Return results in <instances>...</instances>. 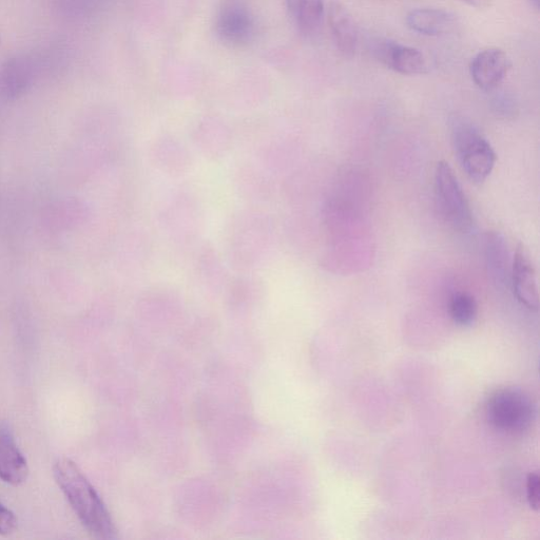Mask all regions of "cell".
I'll return each mask as SVG.
<instances>
[{
    "label": "cell",
    "mask_w": 540,
    "mask_h": 540,
    "mask_svg": "<svg viewBox=\"0 0 540 540\" xmlns=\"http://www.w3.org/2000/svg\"><path fill=\"white\" fill-rule=\"evenodd\" d=\"M31 68L24 57H13L0 68V98L16 100L31 83Z\"/></svg>",
    "instance_id": "cell-15"
},
{
    "label": "cell",
    "mask_w": 540,
    "mask_h": 540,
    "mask_svg": "<svg viewBox=\"0 0 540 540\" xmlns=\"http://www.w3.org/2000/svg\"><path fill=\"white\" fill-rule=\"evenodd\" d=\"M434 192L442 220L459 234L471 233L474 228L471 206L452 167L445 161L435 168Z\"/></svg>",
    "instance_id": "cell-4"
},
{
    "label": "cell",
    "mask_w": 540,
    "mask_h": 540,
    "mask_svg": "<svg viewBox=\"0 0 540 540\" xmlns=\"http://www.w3.org/2000/svg\"><path fill=\"white\" fill-rule=\"evenodd\" d=\"M493 107L496 112L503 115L513 114L516 111V103L508 94L497 95Z\"/></svg>",
    "instance_id": "cell-23"
},
{
    "label": "cell",
    "mask_w": 540,
    "mask_h": 540,
    "mask_svg": "<svg viewBox=\"0 0 540 540\" xmlns=\"http://www.w3.org/2000/svg\"><path fill=\"white\" fill-rule=\"evenodd\" d=\"M451 141L462 170L475 184H484L494 170L496 153L484 134L468 119L453 115Z\"/></svg>",
    "instance_id": "cell-2"
},
{
    "label": "cell",
    "mask_w": 540,
    "mask_h": 540,
    "mask_svg": "<svg viewBox=\"0 0 540 540\" xmlns=\"http://www.w3.org/2000/svg\"><path fill=\"white\" fill-rule=\"evenodd\" d=\"M197 147L209 158H221L230 149L233 135L222 126L204 125L194 135Z\"/></svg>",
    "instance_id": "cell-18"
},
{
    "label": "cell",
    "mask_w": 540,
    "mask_h": 540,
    "mask_svg": "<svg viewBox=\"0 0 540 540\" xmlns=\"http://www.w3.org/2000/svg\"><path fill=\"white\" fill-rule=\"evenodd\" d=\"M462 2L477 9H486L491 5L492 0H462Z\"/></svg>",
    "instance_id": "cell-24"
},
{
    "label": "cell",
    "mask_w": 540,
    "mask_h": 540,
    "mask_svg": "<svg viewBox=\"0 0 540 540\" xmlns=\"http://www.w3.org/2000/svg\"><path fill=\"white\" fill-rule=\"evenodd\" d=\"M329 24L338 51L345 59H352L358 45V30L353 16L339 3L329 10Z\"/></svg>",
    "instance_id": "cell-11"
},
{
    "label": "cell",
    "mask_w": 540,
    "mask_h": 540,
    "mask_svg": "<svg viewBox=\"0 0 540 540\" xmlns=\"http://www.w3.org/2000/svg\"><path fill=\"white\" fill-rule=\"evenodd\" d=\"M285 5L303 34H314L320 28L325 0H285Z\"/></svg>",
    "instance_id": "cell-16"
},
{
    "label": "cell",
    "mask_w": 540,
    "mask_h": 540,
    "mask_svg": "<svg viewBox=\"0 0 540 540\" xmlns=\"http://www.w3.org/2000/svg\"><path fill=\"white\" fill-rule=\"evenodd\" d=\"M162 225L173 239L191 241L200 230L201 214L198 205L189 197L173 199L161 215Z\"/></svg>",
    "instance_id": "cell-7"
},
{
    "label": "cell",
    "mask_w": 540,
    "mask_h": 540,
    "mask_svg": "<svg viewBox=\"0 0 540 540\" xmlns=\"http://www.w3.org/2000/svg\"><path fill=\"white\" fill-rule=\"evenodd\" d=\"M17 528V518L14 513L0 504V535L8 536Z\"/></svg>",
    "instance_id": "cell-22"
},
{
    "label": "cell",
    "mask_w": 540,
    "mask_h": 540,
    "mask_svg": "<svg viewBox=\"0 0 540 540\" xmlns=\"http://www.w3.org/2000/svg\"><path fill=\"white\" fill-rule=\"evenodd\" d=\"M240 173H242L240 179L241 189L248 197L255 200H265L268 197L272 189H270L268 179L262 173L250 168Z\"/></svg>",
    "instance_id": "cell-20"
},
{
    "label": "cell",
    "mask_w": 540,
    "mask_h": 540,
    "mask_svg": "<svg viewBox=\"0 0 540 540\" xmlns=\"http://www.w3.org/2000/svg\"><path fill=\"white\" fill-rule=\"evenodd\" d=\"M216 31L224 43L240 47L252 42L256 21L247 7L238 2H229L217 15Z\"/></svg>",
    "instance_id": "cell-6"
},
{
    "label": "cell",
    "mask_w": 540,
    "mask_h": 540,
    "mask_svg": "<svg viewBox=\"0 0 540 540\" xmlns=\"http://www.w3.org/2000/svg\"><path fill=\"white\" fill-rule=\"evenodd\" d=\"M29 476L27 460L12 436L0 431V479L11 486L25 484Z\"/></svg>",
    "instance_id": "cell-12"
},
{
    "label": "cell",
    "mask_w": 540,
    "mask_h": 540,
    "mask_svg": "<svg viewBox=\"0 0 540 540\" xmlns=\"http://www.w3.org/2000/svg\"><path fill=\"white\" fill-rule=\"evenodd\" d=\"M508 245L497 231H490L486 238V261L488 274L497 284H505L509 279Z\"/></svg>",
    "instance_id": "cell-17"
},
{
    "label": "cell",
    "mask_w": 540,
    "mask_h": 540,
    "mask_svg": "<svg viewBox=\"0 0 540 540\" xmlns=\"http://www.w3.org/2000/svg\"><path fill=\"white\" fill-rule=\"evenodd\" d=\"M512 67L504 50L489 48L480 51L470 64V74L475 85L484 91H493L501 83Z\"/></svg>",
    "instance_id": "cell-9"
},
{
    "label": "cell",
    "mask_w": 540,
    "mask_h": 540,
    "mask_svg": "<svg viewBox=\"0 0 540 540\" xmlns=\"http://www.w3.org/2000/svg\"><path fill=\"white\" fill-rule=\"evenodd\" d=\"M531 5L538 10L540 6V0H530Z\"/></svg>",
    "instance_id": "cell-25"
},
{
    "label": "cell",
    "mask_w": 540,
    "mask_h": 540,
    "mask_svg": "<svg viewBox=\"0 0 540 540\" xmlns=\"http://www.w3.org/2000/svg\"><path fill=\"white\" fill-rule=\"evenodd\" d=\"M487 416L498 430L509 433L524 431L533 420V403L522 391L501 390L489 400Z\"/></svg>",
    "instance_id": "cell-5"
},
{
    "label": "cell",
    "mask_w": 540,
    "mask_h": 540,
    "mask_svg": "<svg viewBox=\"0 0 540 540\" xmlns=\"http://www.w3.org/2000/svg\"><path fill=\"white\" fill-rule=\"evenodd\" d=\"M408 27L422 35L441 36L451 33L457 26L453 13L443 9H417L407 16Z\"/></svg>",
    "instance_id": "cell-13"
},
{
    "label": "cell",
    "mask_w": 540,
    "mask_h": 540,
    "mask_svg": "<svg viewBox=\"0 0 540 540\" xmlns=\"http://www.w3.org/2000/svg\"><path fill=\"white\" fill-rule=\"evenodd\" d=\"M151 158L158 168L171 176L183 175L190 166L187 149L178 140L170 137H164L154 143Z\"/></svg>",
    "instance_id": "cell-14"
},
{
    "label": "cell",
    "mask_w": 540,
    "mask_h": 540,
    "mask_svg": "<svg viewBox=\"0 0 540 540\" xmlns=\"http://www.w3.org/2000/svg\"><path fill=\"white\" fill-rule=\"evenodd\" d=\"M450 313L455 323L462 326L472 325L478 314L477 301L469 293H457L451 299Z\"/></svg>",
    "instance_id": "cell-19"
},
{
    "label": "cell",
    "mask_w": 540,
    "mask_h": 540,
    "mask_svg": "<svg viewBox=\"0 0 540 540\" xmlns=\"http://www.w3.org/2000/svg\"><path fill=\"white\" fill-rule=\"evenodd\" d=\"M53 475L74 513L95 537H117L113 520L102 498L82 470L68 458L57 460Z\"/></svg>",
    "instance_id": "cell-1"
},
{
    "label": "cell",
    "mask_w": 540,
    "mask_h": 540,
    "mask_svg": "<svg viewBox=\"0 0 540 540\" xmlns=\"http://www.w3.org/2000/svg\"><path fill=\"white\" fill-rule=\"evenodd\" d=\"M510 279L517 301L530 311H538L539 293L536 270L524 244H518L516 247Z\"/></svg>",
    "instance_id": "cell-8"
},
{
    "label": "cell",
    "mask_w": 540,
    "mask_h": 540,
    "mask_svg": "<svg viewBox=\"0 0 540 540\" xmlns=\"http://www.w3.org/2000/svg\"><path fill=\"white\" fill-rule=\"evenodd\" d=\"M540 478L538 473H531L527 479V493L530 507L538 511L540 506Z\"/></svg>",
    "instance_id": "cell-21"
},
{
    "label": "cell",
    "mask_w": 540,
    "mask_h": 540,
    "mask_svg": "<svg viewBox=\"0 0 540 540\" xmlns=\"http://www.w3.org/2000/svg\"><path fill=\"white\" fill-rule=\"evenodd\" d=\"M373 52L378 61L403 75H418L428 70L426 57L410 46L385 40L377 42Z\"/></svg>",
    "instance_id": "cell-10"
},
{
    "label": "cell",
    "mask_w": 540,
    "mask_h": 540,
    "mask_svg": "<svg viewBox=\"0 0 540 540\" xmlns=\"http://www.w3.org/2000/svg\"><path fill=\"white\" fill-rule=\"evenodd\" d=\"M274 228L272 222L258 212H245L234 222L230 230V259L242 269L257 265L272 245Z\"/></svg>",
    "instance_id": "cell-3"
}]
</instances>
